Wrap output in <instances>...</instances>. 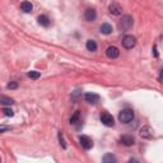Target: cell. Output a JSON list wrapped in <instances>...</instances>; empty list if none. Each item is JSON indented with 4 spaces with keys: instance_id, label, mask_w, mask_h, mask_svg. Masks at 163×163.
<instances>
[{
    "instance_id": "cell-9",
    "label": "cell",
    "mask_w": 163,
    "mask_h": 163,
    "mask_svg": "<svg viewBox=\"0 0 163 163\" xmlns=\"http://www.w3.org/2000/svg\"><path fill=\"white\" fill-rule=\"evenodd\" d=\"M108 9H110V13L114 16H121L122 14V7L117 3H112Z\"/></svg>"
},
{
    "instance_id": "cell-1",
    "label": "cell",
    "mask_w": 163,
    "mask_h": 163,
    "mask_svg": "<svg viewBox=\"0 0 163 163\" xmlns=\"http://www.w3.org/2000/svg\"><path fill=\"white\" fill-rule=\"evenodd\" d=\"M119 120L122 124H129L130 121L134 120V111L130 110V108H125L119 114Z\"/></svg>"
},
{
    "instance_id": "cell-14",
    "label": "cell",
    "mask_w": 163,
    "mask_h": 163,
    "mask_svg": "<svg viewBox=\"0 0 163 163\" xmlns=\"http://www.w3.org/2000/svg\"><path fill=\"white\" fill-rule=\"evenodd\" d=\"M86 47H87L88 51H96V50H97V44H96V41L88 40L87 44H86Z\"/></svg>"
},
{
    "instance_id": "cell-22",
    "label": "cell",
    "mask_w": 163,
    "mask_h": 163,
    "mask_svg": "<svg viewBox=\"0 0 163 163\" xmlns=\"http://www.w3.org/2000/svg\"><path fill=\"white\" fill-rule=\"evenodd\" d=\"M59 142H60V144H61V147L65 149L66 148V144H65V140H64V137H63V134H61V131L59 133Z\"/></svg>"
},
{
    "instance_id": "cell-18",
    "label": "cell",
    "mask_w": 163,
    "mask_h": 163,
    "mask_svg": "<svg viewBox=\"0 0 163 163\" xmlns=\"http://www.w3.org/2000/svg\"><path fill=\"white\" fill-rule=\"evenodd\" d=\"M79 116H80V114H79V111H77L73 116H72V119H70V124H77V122H79Z\"/></svg>"
},
{
    "instance_id": "cell-23",
    "label": "cell",
    "mask_w": 163,
    "mask_h": 163,
    "mask_svg": "<svg viewBox=\"0 0 163 163\" xmlns=\"http://www.w3.org/2000/svg\"><path fill=\"white\" fill-rule=\"evenodd\" d=\"M8 130H9L8 126H2V128H0V133H4V131H8Z\"/></svg>"
},
{
    "instance_id": "cell-13",
    "label": "cell",
    "mask_w": 163,
    "mask_h": 163,
    "mask_svg": "<svg viewBox=\"0 0 163 163\" xmlns=\"http://www.w3.org/2000/svg\"><path fill=\"white\" fill-rule=\"evenodd\" d=\"M21 9L24 12V13H31L32 9H33V5L30 3V2H23L21 4Z\"/></svg>"
},
{
    "instance_id": "cell-19",
    "label": "cell",
    "mask_w": 163,
    "mask_h": 163,
    "mask_svg": "<svg viewBox=\"0 0 163 163\" xmlns=\"http://www.w3.org/2000/svg\"><path fill=\"white\" fill-rule=\"evenodd\" d=\"M28 77H30L31 79H38V78L41 77V73H40V72H36V70H32V72L28 73Z\"/></svg>"
},
{
    "instance_id": "cell-15",
    "label": "cell",
    "mask_w": 163,
    "mask_h": 163,
    "mask_svg": "<svg viewBox=\"0 0 163 163\" xmlns=\"http://www.w3.org/2000/svg\"><path fill=\"white\" fill-rule=\"evenodd\" d=\"M14 103V101H13L12 98L7 97V96H0V105H4V106H10Z\"/></svg>"
},
{
    "instance_id": "cell-4",
    "label": "cell",
    "mask_w": 163,
    "mask_h": 163,
    "mask_svg": "<svg viewBox=\"0 0 163 163\" xmlns=\"http://www.w3.org/2000/svg\"><path fill=\"white\" fill-rule=\"evenodd\" d=\"M139 135L143 139H152L154 137V130L151 126H143L139 130Z\"/></svg>"
},
{
    "instance_id": "cell-3",
    "label": "cell",
    "mask_w": 163,
    "mask_h": 163,
    "mask_svg": "<svg viewBox=\"0 0 163 163\" xmlns=\"http://www.w3.org/2000/svg\"><path fill=\"white\" fill-rule=\"evenodd\" d=\"M133 23H134L133 17H131V16H129V14H126V16L122 17V19H121V22H120V27H121V28L124 30V31H128V30H130V28H131Z\"/></svg>"
},
{
    "instance_id": "cell-24",
    "label": "cell",
    "mask_w": 163,
    "mask_h": 163,
    "mask_svg": "<svg viewBox=\"0 0 163 163\" xmlns=\"http://www.w3.org/2000/svg\"><path fill=\"white\" fill-rule=\"evenodd\" d=\"M153 50H154V56H156V58H158V52H157V46H154V49H153Z\"/></svg>"
},
{
    "instance_id": "cell-17",
    "label": "cell",
    "mask_w": 163,
    "mask_h": 163,
    "mask_svg": "<svg viewBox=\"0 0 163 163\" xmlns=\"http://www.w3.org/2000/svg\"><path fill=\"white\" fill-rule=\"evenodd\" d=\"M38 23L44 27H49L50 26V19L46 17V16H40L38 17Z\"/></svg>"
},
{
    "instance_id": "cell-8",
    "label": "cell",
    "mask_w": 163,
    "mask_h": 163,
    "mask_svg": "<svg viewBox=\"0 0 163 163\" xmlns=\"http://www.w3.org/2000/svg\"><path fill=\"white\" fill-rule=\"evenodd\" d=\"M106 55L110 58V59H116V58L120 55V51H119L117 47L110 46V47H107V50H106Z\"/></svg>"
},
{
    "instance_id": "cell-5",
    "label": "cell",
    "mask_w": 163,
    "mask_h": 163,
    "mask_svg": "<svg viewBox=\"0 0 163 163\" xmlns=\"http://www.w3.org/2000/svg\"><path fill=\"white\" fill-rule=\"evenodd\" d=\"M101 121H102V124H103L105 126H108V128H111V126L115 125V120H114L112 115L107 114V112L102 114V116H101Z\"/></svg>"
},
{
    "instance_id": "cell-7",
    "label": "cell",
    "mask_w": 163,
    "mask_h": 163,
    "mask_svg": "<svg viewBox=\"0 0 163 163\" xmlns=\"http://www.w3.org/2000/svg\"><path fill=\"white\" fill-rule=\"evenodd\" d=\"M84 100L88 102V103H92V105H96L97 102H100V96L96 93H86L84 94Z\"/></svg>"
},
{
    "instance_id": "cell-20",
    "label": "cell",
    "mask_w": 163,
    "mask_h": 163,
    "mask_svg": "<svg viewBox=\"0 0 163 163\" xmlns=\"http://www.w3.org/2000/svg\"><path fill=\"white\" fill-rule=\"evenodd\" d=\"M7 88L8 89H17L18 88V83H17V82H10V83H8Z\"/></svg>"
},
{
    "instance_id": "cell-11",
    "label": "cell",
    "mask_w": 163,
    "mask_h": 163,
    "mask_svg": "<svg viewBox=\"0 0 163 163\" xmlns=\"http://www.w3.org/2000/svg\"><path fill=\"white\" fill-rule=\"evenodd\" d=\"M121 143L126 147H131V145L135 144V139L131 137V135H124V137H121Z\"/></svg>"
},
{
    "instance_id": "cell-6",
    "label": "cell",
    "mask_w": 163,
    "mask_h": 163,
    "mask_svg": "<svg viewBox=\"0 0 163 163\" xmlns=\"http://www.w3.org/2000/svg\"><path fill=\"white\" fill-rule=\"evenodd\" d=\"M79 142H80V145L83 147L86 151H89V149L93 147V142L89 137H87V135H82V137L79 138Z\"/></svg>"
},
{
    "instance_id": "cell-10",
    "label": "cell",
    "mask_w": 163,
    "mask_h": 163,
    "mask_svg": "<svg viewBox=\"0 0 163 163\" xmlns=\"http://www.w3.org/2000/svg\"><path fill=\"white\" fill-rule=\"evenodd\" d=\"M96 17H97V13H96V10H94L93 8L87 9L86 13H84V18H86V21H88V22H93L94 19H96Z\"/></svg>"
},
{
    "instance_id": "cell-21",
    "label": "cell",
    "mask_w": 163,
    "mask_h": 163,
    "mask_svg": "<svg viewBox=\"0 0 163 163\" xmlns=\"http://www.w3.org/2000/svg\"><path fill=\"white\" fill-rule=\"evenodd\" d=\"M3 112H4V115L5 116H8V117H12V116H14V112H13L10 108H4L3 110Z\"/></svg>"
},
{
    "instance_id": "cell-16",
    "label": "cell",
    "mask_w": 163,
    "mask_h": 163,
    "mask_svg": "<svg viewBox=\"0 0 163 163\" xmlns=\"http://www.w3.org/2000/svg\"><path fill=\"white\" fill-rule=\"evenodd\" d=\"M102 161H103L105 163H114V162H116V158H115V156H114L112 153H107V154L103 156Z\"/></svg>"
},
{
    "instance_id": "cell-12",
    "label": "cell",
    "mask_w": 163,
    "mask_h": 163,
    "mask_svg": "<svg viewBox=\"0 0 163 163\" xmlns=\"http://www.w3.org/2000/svg\"><path fill=\"white\" fill-rule=\"evenodd\" d=\"M100 30H101V33H103V35H111L112 33V26L108 24V23H103Z\"/></svg>"
},
{
    "instance_id": "cell-2",
    "label": "cell",
    "mask_w": 163,
    "mask_h": 163,
    "mask_svg": "<svg viewBox=\"0 0 163 163\" xmlns=\"http://www.w3.org/2000/svg\"><path fill=\"white\" fill-rule=\"evenodd\" d=\"M121 42H122V46H124L125 49L130 50V49H133L135 45H137V40H135V37L131 36V35H126L124 38H122Z\"/></svg>"
}]
</instances>
